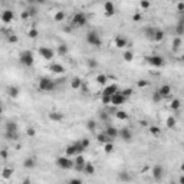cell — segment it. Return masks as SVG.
I'll use <instances>...</instances> for the list:
<instances>
[{"label": "cell", "mask_w": 184, "mask_h": 184, "mask_svg": "<svg viewBox=\"0 0 184 184\" xmlns=\"http://www.w3.org/2000/svg\"><path fill=\"white\" fill-rule=\"evenodd\" d=\"M147 60V63H150L151 66L154 68H161V66H164V58L163 56H160V55H151V56H147L145 58Z\"/></svg>", "instance_id": "52a82bcc"}, {"label": "cell", "mask_w": 184, "mask_h": 184, "mask_svg": "<svg viewBox=\"0 0 184 184\" xmlns=\"http://www.w3.org/2000/svg\"><path fill=\"white\" fill-rule=\"evenodd\" d=\"M150 134L154 135V137H158V135L161 134V130H160L158 127H150Z\"/></svg>", "instance_id": "f35d334b"}, {"label": "cell", "mask_w": 184, "mask_h": 184, "mask_svg": "<svg viewBox=\"0 0 184 184\" xmlns=\"http://www.w3.org/2000/svg\"><path fill=\"white\" fill-rule=\"evenodd\" d=\"M121 94L124 95L125 98H128V97H131V95H132V89H131V88H128V89H124V91L121 92Z\"/></svg>", "instance_id": "f907efd6"}, {"label": "cell", "mask_w": 184, "mask_h": 184, "mask_svg": "<svg viewBox=\"0 0 184 184\" xmlns=\"http://www.w3.org/2000/svg\"><path fill=\"white\" fill-rule=\"evenodd\" d=\"M86 42H88L89 45L95 46V48H99V46L102 45L101 36H99V35L95 32V30H91V32L86 33Z\"/></svg>", "instance_id": "277c9868"}, {"label": "cell", "mask_w": 184, "mask_h": 184, "mask_svg": "<svg viewBox=\"0 0 184 184\" xmlns=\"http://www.w3.org/2000/svg\"><path fill=\"white\" fill-rule=\"evenodd\" d=\"M118 138H121L124 143H130L132 140V132L130 128H121L118 130Z\"/></svg>", "instance_id": "30bf717a"}, {"label": "cell", "mask_w": 184, "mask_h": 184, "mask_svg": "<svg viewBox=\"0 0 184 184\" xmlns=\"http://www.w3.org/2000/svg\"><path fill=\"white\" fill-rule=\"evenodd\" d=\"M157 92L160 94V97H161V98H167V97H170V94H171V86L170 85L160 86V89H158Z\"/></svg>", "instance_id": "d6986e66"}, {"label": "cell", "mask_w": 184, "mask_h": 184, "mask_svg": "<svg viewBox=\"0 0 184 184\" xmlns=\"http://www.w3.org/2000/svg\"><path fill=\"white\" fill-rule=\"evenodd\" d=\"M56 165L62 170H72L73 168V161L69 157H58L56 158Z\"/></svg>", "instance_id": "8992f818"}, {"label": "cell", "mask_w": 184, "mask_h": 184, "mask_svg": "<svg viewBox=\"0 0 184 184\" xmlns=\"http://www.w3.org/2000/svg\"><path fill=\"white\" fill-rule=\"evenodd\" d=\"M49 118L52 119V121L60 122V121L63 119V115H62V114H59V112H51V114H49Z\"/></svg>", "instance_id": "83f0119b"}, {"label": "cell", "mask_w": 184, "mask_h": 184, "mask_svg": "<svg viewBox=\"0 0 184 184\" xmlns=\"http://www.w3.org/2000/svg\"><path fill=\"white\" fill-rule=\"evenodd\" d=\"M161 97H160V94H158L157 91L154 92V94H152V101H154V102H155V104H157V102H161Z\"/></svg>", "instance_id": "bcb514c9"}, {"label": "cell", "mask_w": 184, "mask_h": 184, "mask_svg": "<svg viewBox=\"0 0 184 184\" xmlns=\"http://www.w3.org/2000/svg\"><path fill=\"white\" fill-rule=\"evenodd\" d=\"M115 118L121 119V121H125V119L128 118V114L125 111H115Z\"/></svg>", "instance_id": "d6a6232c"}, {"label": "cell", "mask_w": 184, "mask_h": 184, "mask_svg": "<svg viewBox=\"0 0 184 184\" xmlns=\"http://www.w3.org/2000/svg\"><path fill=\"white\" fill-rule=\"evenodd\" d=\"M82 173H85L86 176H92V174H95V165L92 164V163H86Z\"/></svg>", "instance_id": "cb8c5ba5"}, {"label": "cell", "mask_w": 184, "mask_h": 184, "mask_svg": "<svg viewBox=\"0 0 184 184\" xmlns=\"http://www.w3.org/2000/svg\"><path fill=\"white\" fill-rule=\"evenodd\" d=\"M27 13H29V16H35L36 14V9H33V7H30L29 10H26Z\"/></svg>", "instance_id": "11a10c76"}, {"label": "cell", "mask_w": 184, "mask_h": 184, "mask_svg": "<svg viewBox=\"0 0 184 184\" xmlns=\"http://www.w3.org/2000/svg\"><path fill=\"white\" fill-rule=\"evenodd\" d=\"M7 92H9V97H12V98H17L19 97V88L17 86H9Z\"/></svg>", "instance_id": "484cf974"}, {"label": "cell", "mask_w": 184, "mask_h": 184, "mask_svg": "<svg viewBox=\"0 0 184 184\" xmlns=\"http://www.w3.org/2000/svg\"><path fill=\"white\" fill-rule=\"evenodd\" d=\"M5 137L9 141H16L19 138V128L17 124L14 121H7L6 122V132H5Z\"/></svg>", "instance_id": "6da1fadb"}, {"label": "cell", "mask_w": 184, "mask_h": 184, "mask_svg": "<svg viewBox=\"0 0 184 184\" xmlns=\"http://www.w3.org/2000/svg\"><path fill=\"white\" fill-rule=\"evenodd\" d=\"M101 118H102V119H106L108 117H106V114H101Z\"/></svg>", "instance_id": "6125c7cd"}, {"label": "cell", "mask_w": 184, "mask_h": 184, "mask_svg": "<svg viewBox=\"0 0 184 184\" xmlns=\"http://www.w3.org/2000/svg\"><path fill=\"white\" fill-rule=\"evenodd\" d=\"M132 20H134V22H138V20H141V14H140V13H135L134 16H132Z\"/></svg>", "instance_id": "9f6ffc18"}, {"label": "cell", "mask_w": 184, "mask_h": 184, "mask_svg": "<svg viewBox=\"0 0 184 184\" xmlns=\"http://www.w3.org/2000/svg\"><path fill=\"white\" fill-rule=\"evenodd\" d=\"M165 125H167V128H174L176 127V118L174 117H168L167 121H165Z\"/></svg>", "instance_id": "d590c367"}, {"label": "cell", "mask_w": 184, "mask_h": 184, "mask_svg": "<svg viewBox=\"0 0 184 184\" xmlns=\"http://www.w3.org/2000/svg\"><path fill=\"white\" fill-rule=\"evenodd\" d=\"M71 86H72V89H81L82 88V81H81V78H73L71 81Z\"/></svg>", "instance_id": "4316f807"}, {"label": "cell", "mask_w": 184, "mask_h": 184, "mask_svg": "<svg viewBox=\"0 0 184 184\" xmlns=\"http://www.w3.org/2000/svg\"><path fill=\"white\" fill-rule=\"evenodd\" d=\"M38 86H39L40 91H43V92H53L55 89H56L58 84L51 78H40L39 85Z\"/></svg>", "instance_id": "7a4b0ae2"}, {"label": "cell", "mask_w": 184, "mask_h": 184, "mask_svg": "<svg viewBox=\"0 0 184 184\" xmlns=\"http://www.w3.org/2000/svg\"><path fill=\"white\" fill-rule=\"evenodd\" d=\"M35 165H36V158H33V157H27L25 161H23V167L25 168H35Z\"/></svg>", "instance_id": "44dd1931"}, {"label": "cell", "mask_w": 184, "mask_h": 184, "mask_svg": "<svg viewBox=\"0 0 184 184\" xmlns=\"http://www.w3.org/2000/svg\"><path fill=\"white\" fill-rule=\"evenodd\" d=\"M13 176V168H10V167H6V168H3L2 171V177L5 178V180H9V178H12Z\"/></svg>", "instance_id": "d4e9b609"}, {"label": "cell", "mask_w": 184, "mask_h": 184, "mask_svg": "<svg viewBox=\"0 0 184 184\" xmlns=\"http://www.w3.org/2000/svg\"><path fill=\"white\" fill-rule=\"evenodd\" d=\"M39 55L46 60H51L53 59V56H55V51H53L52 48H48V46H42L39 48Z\"/></svg>", "instance_id": "9c48e42d"}, {"label": "cell", "mask_w": 184, "mask_h": 184, "mask_svg": "<svg viewBox=\"0 0 184 184\" xmlns=\"http://www.w3.org/2000/svg\"><path fill=\"white\" fill-rule=\"evenodd\" d=\"M66 184H84V183H82L79 178H72V180H69Z\"/></svg>", "instance_id": "f5cc1de1"}, {"label": "cell", "mask_w": 184, "mask_h": 184, "mask_svg": "<svg viewBox=\"0 0 184 184\" xmlns=\"http://www.w3.org/2000/svg\"><path fill=\"white\" fill-rule=\"evenodd\" d=\"M106 79H108V76H106V75H104V73H99L98 76H97V82H98L99 85H105Z\"/></svg>", "instance_id": "e575fe53"}, {"label": "cell", "mask_w": 184, "mask_h": 184, "mask_svg": "<svg viewBox=\"0 0 184 184\" xmlns=\"http://www.w3.org/2000/svg\"><path fill=\"white\" fill-rule=\"evenodd\" d=\"M26 134L29 135V137H35V135H36V130H35L33 127H27Z\"/></svg>", "instance_id": "f6af8a7d"}, {"label": "cell", "mask_w": 184, "mask_h": 184, "mask_svg": "<svg viewBox=\"0 0 184 184\" xmlns=\"http://www.w3.org/2000/svg\"><path fill=\"white\" fill-rule=\"evenodd\" d=\"M68 52H69V48L66 45L58 46V55H59V56H65V55H68Z\"/></svg>", "instance_id": "f546056e"}, {"label": "cell", "mask_w": 184, "mask_h": 184, "mask_svg": "<svg viewBox=\"0 0 184 184\" xmlns=\"http://www.w3.org/2000/svg\"><path fill=\"white\" fill-rule=\"evenodd\" d=\"M22 184H30V180H29V178H26V180H25Z\"/></svg>", "instance_id": "94428289"}, {"label": "cell", "mask_w": 184, "mask_h": 184, "mask_svg": "<svg viewBox=\"0 0 184 184\" xmlns=\"http://www.w3.org/2000/svg\"><path fill=\"white\" fill-rule=\"evenodd\" d=\"M85 164H86V160L82 155H76V158L73 160V168L76 171H84Z\"/></svg>", "instance_id": "4fadbf2b"}, {"label": "cell", "mask_w": 184, "mask_h": 184, "mask_svg": "<svg viewBox=\"0 0 184 184\" xmlns=\"http://www.w3.org/2000/svg\"><path fill=\"white\" fill-rule=\"evenodd\" d=\"M66 152V157H72V155H78V148H76V144H72V145H69L68 148L65 150Z\"/></svg>", "instance_id": "ffe728a7"}, {"label": "cell", "mask_w": 184, "mask_h": 184, "mask_svg": "<svg viewBox=\"0 0 184 184\" xmlns=\"http://www.w3.org/2000/svg\"><path fill=\"white\" fill-rule=\"evenodd\" d=\"M63 19H65V12H58V13H55V20H56V22H62Z\"/></svg>", "instance_id": "7bdbcfd3"}, {"label": "cell", "mask_w": 184, "mask_h": 184, "mask_svg": "<svg viewBox=\"0 0 184 184\" xmlns=\"http://www.w3.org/2000/svg\"><path fill=\"white\" fill-rule=\"evenodd\" d=\"M79 144H81V147H82L84 150H86V148L89 147V140H88V138H82V140L79 141Z\"/></svg>", "instance_id": "b9f144b4"}, {"label": "cell", "mask_w": 184, "mask_h": 184, "mask_svg": "<svg viewBox=\"0 0 184 184\" xmlns=\"http://www.w3.org/2000/svg\"><path fill=\"white\" fill-rule=\"evenodd\" d=\"M72 23L78 27L85 26L86 23H88V16H86V13H84V12H76L72 16Z\"/></svg>", "instance_id": "5b68a950"}, {"label": "cell", "mask_w": 184, "mask_h": 184, "mask_svg": "<svg viewBox=\"0 0 184 184\" xmlns=\"http://www.w3.org/2000/svg\"><path fill=\"white\" fill-rule=\"evenodd\" d=\"M176 35H177L178 38H181L184 35V25H180L177 23V26H176Z\"/></svg>", "instance_id": "8d00e7d4"}, {"label": "cell", "mask_w": 184, "mask_h": 184, "mask_svg": "<svg viewBox=\"0 0 184 184\" xmlns=\"http://www.w3.org/2000/svg\"><path fill=\"white\" fill-rule=\"evenodd\" d=\"M181 43H183V40H181V38H178V36H176V38L173 39V51H178V49L181 48Z\"/></svg>", "instance_id": "f1b7e54d"}, {"label": "cell", "mask_w": 184, "mask_h": 184, "mask_svg": "<svg viewBox=\"0 0 184 184\" xmlns=\"http://www.w3.org/2000/svg\"><path fill=\"white\" fill-rule=\"evenodd\" d=\"M118 180L119 181H122V183H130V181H132V176L128 173V171H119Z\"/></svg>", "instance_id": "ac0fdd59"}, {"label": "cell", "mask_w": 184, "mask_h": 184, "mask_svg": "<svg viewBox=\"0 0 184 184\" xmlns=\"http://www.w3.org/2000/svg\"><path fill=\"white\" fill-rule=\"evenodd\" d=\"M150 6H151V3H150V2H140V7H141V9H144V10L150 9Z\"/></svg>", "instance_id": "7dc6e473"}, {"label": "cell", "mask_w": 184, "mask_h": 184, "mask_svg": "<svg viewBox=\"0 0 184 184\" xmlns=\"http://www.w3.org/2000/svg\"><path fill=\"white\" fill-rule=\"evenodd\" d=\"M29 38H30V39H35V38H38V30H36L35 27L29 30Z\"/></svg>", "instance_id": "c3c4849f"}, {"label": "cell", "mask_w": 184, "mask_h": 184, "mask_svg": "<svg viewBox=\"0 0 184 184\" xmlns=\"http://www.w3.org/2000/svg\"><path fill=\"white\" fill-rule=\"evenodd\" d=\"M86 128H88V131H95V130H97V121H94V119H88V122H86Z\"/></svg>", "instance_id": "1f68e13d"}, {"label": "cell", "mask_w": 184, "mask_h": 184, "mask_svg": "<svg viewBox=\"0 0 184 184\" xmlns=\"http://www.w3.org/2000/svg\"><path fill=\"white\" fill-rule=\"evenodd\" d=\"M97 140H98V143H101V144H106V143H112V140L108 135H106L105 132H101V134H98L97 135Z\"/></svg>", "instance_id": "603a6c76"}, {"label": "cell", "mask_w": 184, "mask_h": 184, "mask_svg": "<svg viewBox=\"0 0 184 184\" xmlns=\"http://www.w3.org/2000/svg\"><path fill=\"white\" fill-rule=\"evenodd\" d=\"M178 184H184V176H180V178H178Z\"/></svg>", "instance_id": "91938a15"}, {"label": "cell", "mask_w": 184, "mask_h": 184, "mask_svg": "<svg viewBox=\"0 0 184 184\" xmlns=\"http://www.w3.org/2000/svg\"><path fill=\"white\" fill-rule=\"evenodd\" d=\"M104 132H105V134L111 138V140H114V138H118V130H117L115 127H112V125H108Z\"/></svg>", "instance_id": "e0dca14e"}, {"label": "cell", "mask_w": 184, "mask_h": 184, "mask_svg": "<svg viewBox=\"0 0 184 184\" xmlns=\"http://www.w3.org/2000/svg\"><path fill=\"white\" fill-rule=\"evenodd\" d=\"M125 101H127V98L118 91L117 94H114V95L111 97V105H114V106L122 105V104H125Z\"/></svg>", "instance_id": "8fae6325"}, {"label": "cell", "mask_w": 184, "mask_h": 184, "mask_svg": "<svg viewBox=\"0 0 184 184\" xmlns=\"http://www.w3.org/2000/svg\"><path fill=\"white\" fill-rule=\"evenodd\" d=\"M13 19H14V13L12 10H3L2 14H0V20L3 23H10Z\"/></svg>", "instance_id": "5bb4252c"}, {"label": "cell", "mask_w": 184, "mask_h": 184, "mask_svg": "<svg viewBox=\"0 0 184 184\" xmlns=\"http://www.w3.org/2000/svg\"><path fill=\"white\" fill-rule=\"evenodd\" d=\"M155 30H157V29H154V27H150V29H147V30H145V33H147V38L152 39V38H154V35H155Z\"/></svg>", "instance_id": "ee69618b"}, {"label": "cell", "mask_w": 184, "mask_h": 184, "mask_svg": "<svg viewBox=\"0 0 184 184\" xmlns=\"http://www.w3.org/2000/svg\"><path fill=\"white\" fill-rule=\"evenodd\" d=\"M180 106H181V102H180V99H173V102H171L170 108L173 111H178L180 109Z\"/></svg>", "instance_id": "836d02e7"}, {"label": "cell", "mask_w": 184, "mask_h": 184, "mask_svg": "<svg viewBox=\"0 0 184 184\" xmlns=\"http://www.w3.org/2000/svg\"><path fill=\"white\" fill-rule=\"evenodd\" d=\"M102 104H106V105H111V97H104L102 95Z\"/></svg>", "instance_id": "816d5d0a"}, {"label": "cell", "mask_w": 184, "mask_h": 184, "mask_svg": "<svg viewBox=\"0 0 184 184\" xmlns=\"http://www.w3.org/2000/svg\"><path fill=\"white\" fill-rule=\"evenodd\" d=\"M152 39L155 40V42H161V40L164 39V32L163 30H160V29H157L155 30V35H154V38Z\"/></svg>", "instance_id": "4dcf8cb0"}, {"label": "cell", "mask_w": 184, "mask_h": 184, "mask_svg": "<svg viewBox=\"0 0 184 184\" xmlns=\"http://www.w3.org/2000/svg\"><path fill=\"white\" fill-rule=\"evenodd\" d=\"M20 16H22V19H27V17H30L27 12H22V14H20Z\"/></svg>", "instance_id": "680465c9"}, {"label": "cell", "mask_w": 184, "mask_h": 184, "mask_svg": "<svg viewBox=\"0 0 184 184\" xmlns=\"http://www.w3.org/2000/svg\"><path fill=\"white\" fill-rule=\"evenodd\" d=\"M118 92V86L117 85H108L104 88V92H102V95L104 97H112L114 94H117Z\"/></svg>", "instance_id": "2e32d148"}, {"label": "cell", "mask_w": 184, "mask_h": 184, "mask_svg": "<svg viewBox=\"0 0 184 184\" xmlns=\"http://www.w3.org/2000/svg\"><path fill=\"white\" fill-rule=\"evenodd\" d=\"M17 40H19V38H17L16 35H13V33L7 35V42H10V43H16Z\"/></svg>", "instance_id": "60d3db41"}, {"label": "cell", "mask_w": 184, "mask_h": 184, "mask_svg": "<svg viewBox=\"0 0 184 184\" xmlns=\"http://www.w3.org/2000/svg\"><path fill=\"white\" fill-rule=\"evenodd\" d=\"M145 85H147V82H145L144 79H141V81H140V82H138V86H141V88H144Z\"/></svg>", "instance_id": "6f0895ef"}, {"label": "cell", "mask_w": 184, "mask_h": 184, "mask_svg": "<svg viewBox=\"0 0 184 184\" xmlns=\"http://www.w3.org/2000/svg\"><path fill=\"white\" fill-rule=\"evenodd\" d=\"M122 58H124V60H127V62H131L132 58H134V55H132V52H124V55H122Z\"/></svg>", "instance_id": "ab89813d"}, {"label": "cell", "mask_w": 184, "mask_h": 184, "mask_svg": "<svg viewBox=\"0 0 184 184\" xmlns=\"http://www.w3.org/2000/svg\"><path fill=\"white\" fill-rule=\"evenodd\" d=\"M49 69H51L53 73H63L65 72V68L60 65V63H52V65L49 66Z\"/></svg>", "instance_id": "7402d4cb"}, {"label": "cell", "mask_w": 184, "mask_h": 184, "mask_svg": "<svg viewBox=\"0 0 184 184\" xmlns=\"http://www.w3.org/2000/svg\"><path fill=\"white\" fill-rule=\"evenodd\" d=\"M104 151H105L106 154H111V152L114 151V144H112V143H106V144H104Z\"/></svg>", "instance_id": "74e56055"}, {"label": "cell", "mask_w": 184, "mask_h": 184, "mask_svg": "<svg viewBox=\"0 0 184 184\" xmlns=\"http://www.w3.org/2000/svg\"><path fill=\"white\" fill-rule=\"evenodd\" d=\"M19 59H20V63L23 66H26V68H30L35 63V56H33L32 51H23V52H20Z\"/></svg>", "instance_id": "3957f363"}, {"label": "cell", "mask_w": 184, "mask_h": 184, "mask_svg": "<svg viewBox=\"0 0 184 184\" xmlns=\"http://www.w3.org/2000/svg\"><path fill=\"white\" fill-rule=\"evenodd\" d=\"M151 176H152V178H154V181H161L163 177H164V167L160 164L154 165L151 170Z\"/></svg>", "instance_id": "ba28073f"}, {"label": "cell", "mask_w": 184, "mask_h": 184, "mask_svg": "<svg viewBox=\"0 0 184 184\" xmlns=\"http://www.w3.org/2000/svg\"><path fill=\"white\" fill-rule=\"evenodd\" d=\"M3 114V108H2V105H0V115Z\"/></svg>", "instance_id": "be15d7a7"}, {"label": "cell", "mask_w": 184, "mask_h": 184, "mask_svg": "<svg viewBox=\"0 0 184 184\" xmlns=\"http://www.w3.org/2000/svg\"><path fill=\"white\" fill-rule=\"evenodd\" d=\"M104 12H105V16L111 17L115 14V5L112 2H105L104 3Z\"/></svg>", "instance_id": "9a60e30c"}, {"label": "cell", "mask_w": 184, "mask_h": 184, "mask_svg": "<svg viewBox=\"0 0 184 184\" xmlns=\"http://www.w3.org/2000/svg\"><path fill=\"white\" fill-rule=\"evenodd\" d=\"M170 184H178V183H176V181H171V183Z\"/></svg>", "instance_id": "e7e4bbea"}, {"label": "cell", "mask_w": 184, "mask_h": 184, "mask_svg": "<svg viewBox=\"0 0 184 184\" xmlns=\"http://www.w3.org/2000/svg\"><path fill=\"white\" fill-rule=\"evenodd\" d=\"M86 63H88V66H89V68H97V66H98V62H97L95 59H88V62H86Z\"/></svg>", "instance_id": "681fc988"}, {"label": "cell", "mask_w": 184, "mask_h": 184, "mask_svg": "<svg viewBox=\"0 0 184 184\" xmlns=\"http://www.w3.org/2000/svg\"><path fill=\"white\" fill-rule=\"evenodd\" d=\"M114 45L117 46L118 49H124L128 46V39L122 36V35H118V36H115V39H114Z\"/></svg>", "instance_id": "7c38bea8"}, {"label": "cell", "mask_w": 184, "mask_h": 184, "mask_svg": "<svg viewBox=\"0 0 184 184\" xmlns=\"http://www.w3.org/2000/svg\"><path fill=\"white\" fill-rule=\"evenodd\" d=\"M177 9H178V12H180V13H183L184 12V3L183 2H180V3L177 5Z\"/></svg>", "instance_id": "db71d44e"}]
</instances>
